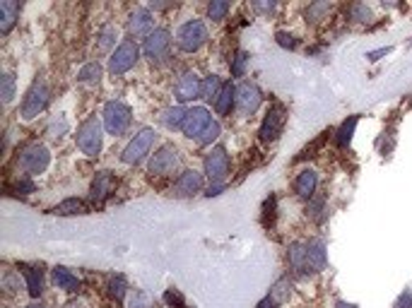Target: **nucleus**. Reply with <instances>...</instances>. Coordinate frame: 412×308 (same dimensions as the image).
<instances>
[{"label": "nucleus", "mask_w": 412, "mask_h": 308, "mask_svg": "<svg viewBox=\"0 0 412 308\" xmlns=\"http://www.w3.org/2000/svg\"><path fill=\"white\" fill-rule=\"evenodd\" d=\"M155 143H157L155 128H142L140 133H135V138L130 140L128 145H126L123 154H121V161H123V164H128V166L140 164V161L152 152Z\"/></svg>", "instance_id": "obj_1"}, {"label": "nucleus", "mask_w": 412, "mask_h": 308, "mask_svg": "<svg viewBox=\"0 0 412 308\" xmlns=\"http://www.w3.org/2000/svg\"><path fill=\"white\" fill-rule=\"evenodd\" d=\"M176 44L183 53H196L207 44V27L200 19H191V22L181 24V29L176 32Z\"/></svg>", "instance_id": "obj_2"}, {"label": "nucleus", "mask_w": 412, "mask_h": 308, "mask_svg": "<svg viewBox=\"0 0 412 308\" xmlns=\"http://www.w3.org/2000/svg\"><path fill=\"white\" fill-rule=\"evenodd\" d=\"M78 147L83 150L87 156H96L101 152V143H104V135H101V120L96 116H89L87 120H83L78 128Z\"/></svg>", "instance_id": "obj_3"}, {"label": "nucleus", "mask_w": 412, "mask_h": 308, "mask_svg": "<svg viewBox=\"0 0 412 308\" xmlns=\"http://www.w3.org/2000/svg\"><path fill=\"white\" fill-rule=\"evenodd\" d=\"M49 84H46L44 78H37L32 82V87L27 89V94H24L22 99V118L24 120H32L37 118L39 114L46 109V104H49Z\"/></svg>", "instance_id": "obj_4"}, {"label": "nucleus", "mask_w": 412, "mask_h": 308, "mask_svg": "<svg viewBox=\"0 0 412 308\" xmlns=\"http://www.w3.org/2000/svg\"><path fill=\"white\" fill-rule=\"evenodd\" d=\"M130 120H133V111L128 104L109 102L104 106V128L111 135H123L130 128Z\"/></svg>", "instance_id": "obj_5"}, {"label": "nucleus", "mask_w": 412, "mask_h": 308, "mask_svg": "<svg viewBox=\"0 0 412 308\" xmlns=\"http://www.w3.org/2000/svg\"><path fill=\"white\" fill-rule=\"evenodd\" d=\"M49 161H51V154L49 150L44 147V145H27V147L19 152L17 156V164L19 169L24 171L27 176H37V174H44L46 169H49Z\"/></svg>", "instance_id": "obj_6"}, {"label": "nucleus", "mask_w": 412, "mask_h": 308, "mask_svg": "<svg viewBox=\"0 0 412 308\" xmlns=\"http://www.w3.org/2000/svg\"><path fill=\"white\" fill-rule=\"evenodd\" d=\"M284 123H287V109H284L282 104H273L271 109H268L266 118H263L261 130H258L261 143H275V140L282 135Z\"/></svg>", "instance_id": "obj_7"}, {"label": "nucleus", "mask_w": 412, "mask_h": 308, "mask_svg": "<svg viewBox=\"0 0 412 308\" xmlns=\"http://www.w3.org/2000/svg\"><path fill=\"white\" fill-rule=\"evenodd\" d=\"M137 58H140V48H137L135 42L126 39L121 46H116V51L111 53L109 58V73L111 75H123L128 73L130 68H135Z\"/></svg>", "instance_id": "obj_8"}, {"label": "nucleus", "mask_w": 412, "mask_h": 308, "mask_svg": "<svg viewBox=\"0 0 412 308\" xmlns=\"http://www.w3.org/2000/svg\"><path fill=\"white\" fill-rule=\"evenodd\" d=\"M181 166V154L174 145H162L150 159V174L152 176H171Z\"/></svg>", "instance_id": "obj_9"}, {"label": "nucleus", "mask_w": 412, "mask_h": 308, "mask_svg": "<svg viewBox=\"0 0 412 308\" xmlns=\"http://www.w3.org/2000/svg\"><path fill=\"white\" fill-rule=\"evenodd\" d=\"M119 188V179L111 171H99L89 185V200L92 205H104Z\"/></svg>", "instance_id": "obj_10"}, {"label": "nucleus", "mask_w": 412, "mask_h": 308, "mask_svg": "<svg viewBox=\"0 0 412 308\" xmlns=\"http://www.w3.org/2000/svg\"><path fill=\"white\" fill-rule=\"evenodd\" d=\"M229 174V154L225 147H212L205 156V176L210 183H225Z\"/></svg>", "instance_id": "obj_11"}, {"label": "nucleus", "mask_w": 412, "mask_h": 308, "mask_svg": "<svg viewBox=\"0 0 412 308\" xmlns=\"http://www.w3.org/2000/svg\"><path fill=\"white\" fill-rule=\"evenodd\" d=\"M212 123V116L207 109H203V106H193V109H188V116L186 120H183V135H186L188 140H198L203 133H205V128Z\"/></svg>", "instance_id": "obj_12"}, {"label": "nucleus", "mask_w": 412, "mask_h": 308, "mask_svg": "<svg viewBox=\"0 0 412 308\" xmlns=\"http://www.w3.org/2000/svg\"><path fill=\"white\" fill-rule=\"evenodd\" d=\"M263 102V94L258 89V84L253 82H241L237 87V109L241 116H251L258 111V106Z\"/></svg>", "instance_id": "obj_13"}, {"label": "nucleus", "mask_w": 412, "mask_h": 308, "mask_svg": "<svg viewBox=\"0 0 412 308\" xmlns=\"http://www.w3.org/2000/svg\"><path fill=\"white\" fill-rule=\"evenodd\" d=\"M169 46H171L169 29H155V32H152L150 37L145 39V46H142V51H145V55L152 60V63H157V60H162L166 53H169Z\"/></svg>", "instance_id": "obj_14"}, {"label": "nucleus", "mask_w": 412, "mask_h": 308, "mask_svg": "<svg viewBox=\"0 0 412 308\" xmlns=\"http://www.w3.org/2000/svg\"><path fill=\"white\" fill-rule=\"evenodd\" d=\"M203 190V176L193 169H186L183 174H179L174 183V195L176 198H193L196 193Z\"/></svg>", "instance_id": "obj_15"}, {"label": "nucleus", "mask_w": 412, "mask_h": 308, "mask_svg": "<svg viewBox=\"0 0 412 308\" xmlns=\"http://www.w3.org/2000/svg\"><path fill=\"white\" fill-rule=\"evenodd\" d=\"M128 32L133 34V37H140V39H147L152 32H155V17H152L150 10L137 8L135 12H130Z\"/></svg>", "instance_id": "obj_16"}, {"label": "nucleus", "mask_w": 412, "mask_h": 308, "mask_svg": "<svg viewBox=\"0 0 412 308\" xmlns=\"http://www.w3.org/2000/svg\"><path fill=\"white\" fill-rule=\"evenodd\" d=\"M200 84L203 82H200V78H198L196 73H183L179 78V82H176V87H174L176 99H179L181 104L198 99V97H200Z\"/></svg>", "instance_id": "obj_17"}, {"label": "nucleus", "mask_w": 412, "mask_h": 308, "mask_svg": "<svg viewBox=\"0 0 412 308\" xmlns=\"http://www.w3.org/2000/svg\"><path fill=\"white\" fill-rule=\"evenodd\" d=\"M307 260L311 272H323L328 267V251H325V244L320 239H311L307 244Z\"/></svg>", "instance_id": "obj_18"}, {"label": "nucleus", "mask_w": 412, "mask_h": 308, "mask_svg": "<svg viewBox=\"0 0 412 308\" xmlns=\"http://www.w3.org/2000/svg\"><path fill=\"white\" fill-rule=\"evenodd\" d=\"M316 185H318V176L314 169H304L299 171V176L294 179V190H297L299 198H314V193H316Z\"/></svg>", "instance_id": "obj_19"}, {"label": "nucleus", "mask_w": 412, "mask_h": 308, "mask_svg": "<svg viewBox=\"0 0 412 308\" xmlns=\"http://www.w3.org/2000/svg\"><path fill=\"white\" fill-rule=\"evenodd\" d=\"M17 270L22 272L24 282H27V291H29V296H32V299H39V296H42V291H44L42 272H39L37 267L27 265V262H19Z\"/></svg>", "instance_id": "obj_20"}, {"label": "nucleus", "mask_w": 412, "mask_h": 308, "mask_svg": "<svg viewBox=\"0 0 412 308\" xmlns=\"http://www.w3.org/2000/svg\"><path fill=\"white\" fill-rule=\"evenodd\" d=\"M287 262H289V267H292L294 272H299V275H307V272H311L309 260H307V244H292V246H289Z\"/></svg>", "instance_id": "obj_21"}, {"label": "nucleus", "mask_w": 412, "mask_h": 308, "mask_svg": "<svg viewBox=\"0 0 412 308\" xmlns=\"http://www.w3.org/2000/svg\"><path fill=\"white\" fill-rule=\"evenodd\" d=\"M51 277H53V284L58 287V289H63V291H78L80 289V280L68 270V267H60V265L53 267Z\"/></svg>", "instance_id": "obj_22"}, {"label": "nucleus", "mask_w": 412, "mask_h": 308, "mask_svg": "<svg viewBox=\"0 0 412 308\" xmlns=\"http://www.w3.org/2000/svg\"><path fill=\"white\" fill-rule=\"evenodd\" d=\"M17 17H19V5L12 3V0H0V34H8Z\"/></svg>", "instance_id": "obj_23"}, {"label": "nucleus", "mask_w": 412, "mask_h": 308, "mask_svg": "<svg viewBox=\"0 0 412 308\" xmlns=\"http://www.w3.org/2000/svg\"><path fill=\"white\" fill-rule=\"evenodd\" d=\"M53 215H58V217H70V215H87L89 212V207L85 200H80V198H68V200H63V203H58L53 207Z\"/></svg>", "instance_id": "obj_24"}, {"label": "nucleus", "mask_w": 412, "mask_h": 308, "mask_svg": "<svg viewBox=\"0 0 412 308\" xmlns=\"http://www.w3.org/2000/svg\"><path fill=\"white\" fill-rule=\"evenodd\" d=\"M234 104H237V87H234L232 82H225L222 92L217 94V99H215V111L220 116H227Z\"/></svg>", "instance_id": "obj_25"}, {"label": "nucleus", "mask_w": 412, "mask_h": 308, "mask_svg": "<svg viewBox=\"0 0 412 308\" xmlns=\"http://www.w3.org/2000/svg\"><path fill=\"white\" fill-rule=\"evenodd\" d=\"M222 87H225V82H222L217 75H210V78H205L200 84V99L215 104V99H217V94L222 92Z\"/></svg>", "instance_id": "obj_26"}, {"label": "nucleus", "mask_w": 412, "mask_h": 308, "mask_svg": "<svg viewBox=\"0 0 412 308\" xmlns=\"http://www.w3.org/2000/svg\"><path fill=\"white\" fill-rule=\"evenodd\" d=\"M357 123H359V116H350V118L345 120L343 125H340L338 135H335V143H338L340 147H347V145L352 143L354 130H357Z\"/></svg>", "instance_id": "obj_27"}, {"label": "nucleus", "mask_w": 412, "mask_h": 308, "mask_svg": "<svg viewBox=\"0 0 412 308\" xmlns=\"http://www.w3.org/2000/svg\"><path fill=\"white\" fill-rule=\"evenodd\" d=\"M186 116H188V111L183 109V106H171V109H166L164 116H162V123H164L169 130H179V128H183Z\"/></svg>", "instance_id": "obj_28"}, {"label": "nucleus", "mask_w": 412, "mask_h": 308, "mask_svg": "<svg viewBox=\"0 0 412 308\" xmlns=\"http://www.w3.org/2000/svg\"><path fill=\"white\" fill-rule=\"evenodd\" d=\"M106 289H109L111 299H116L121 304V301L126 299V294H128V282H126L123 275H111L109 277V284H106Z\"/></svg>", "instance_id": "obj_29"}, {"label": "nucleus", "mask_w": 412, "mask_h": 308, "mask_svg": "<svg viewBox=\"0 0 412 308\" xmlns=\"http://www.w3.org/2000/svg\"><path fill=\"white\" fill-rule=\"evenodd\" d=\"M330 10H333V5H330V3H314V5H309V8H307V22L318 24L320 19L328 17Z\"/></svg>", "instance_id": "obj_30"}, {"label": "nucleus", "mask_w": 412, "mask_h": 308, "mask_svg": "<svg viewBox=\"0 0 412 308\" xmlns=\"http://www.w3.org/2000/svg\"><path fill=\"white\" fill-rule=\"evenodd\" d=\"M0 97H3V104H10L15 99V75L8 70L0 75Z\"/></svg>", "instance_id": "obj_31"}, {"label": "nucleus", "mask_w": 412, "mask_h": 308, "mask_svg": "<svg viewBox=\"0 0 412 308\" xmlns=\"http://www.w3.org/2000/svg\"><path fill=\"white\" fill-rule=\"evenodd\" d=\"M101 78V65L99 63H87L83 70L78 73V82L83 84H96Z\"/></svg>", "instance_id": "obj_32"}, {"label": "nucleus", "mask_w": 412, "mask_h": 308, "mask_svg": "<svg viewBox=\"0 0 412 308\" xmlns=\"http://www.w3.org/2000/svg\"><path fill=\"white\" fill-rule=\"evenodd\" d=\"M116 39H119V29H116V27H104L99 32V42H96V48H99V51H109V48L116 44Z\"/></svg>", "instance_id": "obj_33"}, {"label": "nucleus", "mask_w": 412, "mask_h": 308, "mask_svg": "<svg viewBox=\"0 0 412 308\" xmlns=\"http://www.w3.org/2000/svg\"><path fill=\"white\" fill-rule=\"evenodd\" d=\"M227 12H229L227 0H212V3L207 5V17L215 19V22H222V19L227 17Z\"/></svg>", "instance_id": "obj_34"}, {"label": "nucleus", "mask_w": 412, "mask_h": 308, "mask_svg": "<svg viewBox=\"0 0 412 308\" xmlns=\"http://www.w3.org/2000/svg\"><path fill=\"white\" fill-rule=\"evenodd\" d=\"M289 294H292V287H289V282L287 280H280L277 284L273 287V291H271V296L277 304H282V301H287L289 299Z\"/></svg>", "instance_id": "obj_35"}, {"label": "nucleus", "mask_w": 412, "mask_h": 308, "mask_svg": "<svg viewBox=\"0 0 412 308\" xmlns=\"http://www.w3.org/2000/svg\"><path fill=\"white\" fill-rule=\"evenodd\" d=\"M217 138H220V123H217V120H212V123L205 128V133H203L200 138H198V145H203V147H205V145H212V143H215Z\"/></svg>", "instance_id": "obj_36"}, {"label": "nucleus", "mask_w": 412, "mask_h": 308, "mask_svg": "<svg viewBox=\"0 0 412 308\" xmlns=\"http://www.w3.org/2000/svg\"><path fill=\"white\" fill-rule=\"evenodd\" d=\"M246 65H248V53L239 51L232 58V75H234V78H243V73H246Z\"/></svg>", "instance_id": "obj_37"}, {"label": "nucleus", "mask_w": 412, "mask_h": 308, "mask_svg": "<svg viewBox=\"0 0 412 308\" xmlns=\"http://www.w3.org/2000/svg\"><path fill=\"white\" fill-rule=\"evenodd\" d=\"M128 308H155V301H152V296L145 294V291H135L128 301Z\"/></svg>", "instance_id": "obj_38"}, {"label": "nucleus", "mask_w": 412, "mask_h": 308, "mask_svg": "<svg viewBox=\"0 0 412 308\" xmlns=\"http://www.w3.org/2000/svg\"><path fill=\"white\" fill-rule=\"evenodd\" d=\"M65 133H68V120H65V118L53 120V123L49 125V130H46V135H49L51 140H60Z\"/></svg>", "instance_id": "obj_39"}, {"label": "nucleus", "mask_w": 412, "mask_h": 308, "mask_svg": "<svg viewBox=\"0 0 412 308\" xmlns=\"http://www.w3.org/2000/svg\"><path fill=\"white\" fill-rule=\"evenodd\" d=\"M323 212H325V203H323V198H311V200H309L307 215L311 217V219L320 221V219H323Z\"/></svg>", "instance_id": "obj_40"}, {"label": "nucleus", "mask_w": 412, "mask_h": 308, "mask_svg": "<svg viewBox=\"0 0 412 308\" xmlns=\"http://www.w3.org/2000/svg\"><path fill=\"white\" fill-rule=\"evenodd\" d=\"M325 140H328V133H320L318 138L314 140L311 145H307V147L302 150V154H299L297 159H307V156H314V152H316V150L323 147V143H325Z\"/></svg>", "instance_id": "obj_41"}, {"label": "nucleus", "mask_w": 412, "mask_h": 308, "mask_svg": "<svg viewBox=\"0 0 412 308\" xmlns=\"http://www.w3.org/2000/svg\"><path fill=\"white\" fill-rule=\"evenodd\" d=\"M15 195H29V193H34V181L32 179H19V181H15V185L12 188Z\"/></svg>", "instance_id": "obj_42"}, {"label": "nucleus", "mask_w": 412, "mask_h": 308, "mask_svg": "<svg viewBox=\"0 0 412 308\" xmlns=\"http://www.w3.org/2000/svg\"><path fill=\"white\" fill-rule=\"evenodd\" d=\"M350 12H352L354 22H369V19H371V10L366 8V5H362V3L352 5V8H350Z\"/></svg>", "instance_id": "obj_43"}, {"label": "nucleus", "mask_w": 412, "mask_h": 308, "mask_svg": "<svg viewBox=\"0 0 412 308\" xmlns=\"http://www.w3.org/2000/svg\"><path fill=\"white\" fill-rule=\"evenodd\" d=\"M164 301L169 306H176V308H186V301H183V296L179 294V289H166L164 294Z\"/></svg>", "instance_id": "obj_44"}, {"label": "nucleus", "mask_w": 412, "mask_h": 308, "mask_svg": "<svg viewBox=\"0 0 412 308\" xmlns=\"http://www.w3.org/2000/svg\"><path fill=\"white\" fill-rule=\"evenodd\" d=\"M275 39H277V44H280L282 48H297V39H294L292 34L277 32V34H275Z\"/></svg>", "instance_id": "obj_45"}, {"label": "nucleus", "mask_w": 412, "mask_h": 308, "mask_svg": "<svg viewBox=\"0 0 412 308\" xmlns=\"http://www.w3.org/2000/svg\"><path fill=\"white\" fill-rule=\"evenodd\" d=\"M275 205H277L275 195H273V198H268L266 205H263V226L268 224V217H271V224H273V219H275Z\"/></svg>", "instance_id": "obj_46"}, {"label": "nucleus", "mask_w": 412, "mask_h": 308, "mask_svg": "<svg viewBox=\"0 0 412 308\" xmlns=\"http://www.w3.org/2000/svg\"><path fill=\"white\" fill-rule=\"evenodd\" d=\"M395 308H412V291H403L395 301Z\"/></svg>", "instance_id": "obj_47"}, {"label": "nucleus", "mask_w": 412, "mask_h": 308, "mask_svg": "<svg viewBox=\"0 0 412 308\" xmlns=\"http://www.w3.org/2000/svg\"><path fill=\"white\" fill-rule=\"evenodd\" d=\"M222 190H225V183H210V188L205 190L207 198H215V195H220Z\"/></svg>", "instance_id": "obj_48"}, {"label": "nucleus", "mask_w": 412, "mask_h": 308, "mask_svg": "<svg viewBox=\"0 0 412 308\" xmlns=\"http://www.w3.org/2000/svg\"><path fill=\"white\" fill-rule=\"evenodd\" d=\"M253 8L261 10V12H273V10H277V3H253Z\"/></svg>", "instance_id": "obj_49"}, {"label": "nucleus", "mask_w": 412, "mask_h": 308, "mask_svg": "<svg viewBox=\"0 0 412 308\" xmlns=\"http://www.w3.org/2000/svg\"><path fill=\"white\" fill-rule=\"evenodd\" d=\"M386 53H390V48H376V51L366 53V58H369V60H379L381 55H386Z\"/></svg>", "instance_id": "obj_50"}, {"label": "nucleus", "mask_w": 412, "mask_h": 308, "mask_svg": "<svg viewBox=\"0 0 412 308\" xmlns=\"http://www.w3.org/2000/svg\"><path fill=\"white\" fill-rule=\"evenodd\" d=\"M277 306H280V304L273 299V296H266V299H263L261 304H258L256 308H277Z\"/></svg>", "instance_id": "obj_51"}, {"label": "nucleus", "mask_w": 412, "mask_h": 308, "mask_svg": "<svg viewBox=\"0 0 412 308\" xmlns=\"http://www.w3.org/2000/svg\"><path fill=\"white\" fill-rule=\"evenodd\" d=\"M171 3H152V10H169Z\"/></svg>", "instance_id": "obj_52"}, {"label": "nucleus", "mask_w": 412, "mask_h": 308, "mask_svg": "<svg viewBox=\"0 0 412 308\" xmlns=\"http://www.w3.org/2000/svg\"><path fill=\"white\" fill-rule=\"evenodd\" d=\"M335 308H357V306L347 304V301H338V304H335Z\"/></svg>", "instance_id": "obj_53"}, {"label": "nucleus", "mask_w": 412, "mask_h": 308, "mask_svg": "<svg viewBox=\"0 0 412 308\" xmlns=\"http://www.w3.org/2000/svg\"><path fill=\"white\" fill-rule=\"evenodd\" d=\"M27 308H46V306H42V304H29Z\"/></svg>", "instance_id": "obj_54"}]
</instances>
